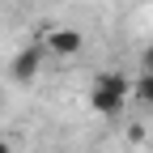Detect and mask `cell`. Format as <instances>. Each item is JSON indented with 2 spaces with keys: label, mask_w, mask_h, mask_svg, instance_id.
Returning a JSON list of instances; mask_svg holds the SVG:
<instances>
[{
  "label": "cell",
  "mask_w": 153,
  "mask_h": 153,
  "mask_svg": "<svg viewBox=\"0 0 153 153\" xmlns=\"http://www.w3.org/2000/svg\"><path fill=\"white\" fill-rule=\"evenodd\" d=\"M128 89H132V81L123 72H98L89 85V111L94 115H119L128 102Z\"/></svg>",
  "instance_id": "6da1fadb"
},
{
  "label": "cell",
  "mask_w": 153,
  "mask_h": 153,
  "mask_svg": "<svg viewBox=\"0 0 153 153\" xmlns=\"http://www.w3.org/2000/svg\"><path fill=\"white\" fill-rule=\"evenodd\" d=\"M43 60H47L43 38H38V43H26L22 51L13 55V64H9V81H13V85H30V81H38V72H43Z\"/></svg>",
  "instance_id": "7a4b0ae2"
},
{
  "label": "cell",
  "mask_w": 153,
  "mask_h": 153,
  "mask_svg": "<svg viewBox=\"0 0 153 153\" xmlns=\"http://www.w3.org/2000/svg\"><path fill=\"white\" fill-rule=\"evenodd\" d=\"M43 47H47V55L72 60V55H81V47H85V34H81V30H72V26H60V30H51V34L43 38Z\"/></svg>",
  "instance_id": "3957f363"
},
{
  "label": "cell",
  "mask_w": 153,
  "mask_h": 153,
  "mask_svg": "<svg viewBox=\"0 0 153 153\" xmlns=\"http://www.w3.org/2000/svg\"><path fill=\"white\" fill-rule=\"evenodd\" d=\"M136 98L145 106H153V72H140V81H136Z\"/></svg>",
  "instance_id": "277c9868"
},
{
  "label": "cell",
  "mask_w": 153,
  "mask_h": 153,
  "mask_svg": "<svg viewBox=\"0 0 153 153\" xmlns=\"http://www.w3.org/2000/svg\"><path fill=\"white\" fill-rule=\"evenodd\" d=\"M140 72H153V43L140 51Z\"/></svg>",
  "instance_id": "5b68a950"
},
{
  "label": "cell",
  "mask_w": 153,
  "mask_h": 153,
  "mask_svg": "<svg viewBox=\"0 0 153 153\" xmlns=\"http://www.w3.org/2000/svg\"><path fill=\"white\" fill-rule=\"evenodd\" d=\"M0 153H13V149H9V140H0Z\"/></svg>",
  "instance_id": "8992f818"
}]
</instances>
